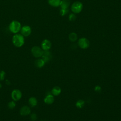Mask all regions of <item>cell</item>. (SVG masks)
Segmentation results:
<instances>
[{"label":"cell","instance_id":"obj_1","mask_svg":"<svg viewBox=\"0 0 121 121\" xmlns=\"http://www.w3.org/2000/svg\"><path fill=\"white\" fill-rule=\"evenodd\" d=\"M12 41L13 44L17 47H21L25 42L24 36L20 34H15L14 35Z\"/></svg>","mask_w":121,"mask_h":121},{"label":"cell","instance_id":"obj_2","mask_svg":"<svg viewBox=\"0 0 121 121\" xmlns=\"http://www.w3.org/2000/svg\"><path fill=\"white\" fill-rule=\"evenodd\" d=\"M21 28L20 23L17 20L12 21L9 25V29L13 33L16 34L18 33L21 30Z\"/></svg>","mask_w":121,"mask_h":121},{"label":"cell","instance_id":"obj_3","mask_svg":"<svg viewBox=\"0 0 121 121\" xmlns=\"http://www.w3.org/2000/svg\"><path fill=\"white\" fill-rule=\"evenodd\" d=\"M83 9V4L80 1L74 2L71 6V10L74 13H80Z\"/></svg>","mask_w":121,"mask_h":121},{"label":"cell","instance_id":"obj_4","mask_svg":"<svg viewBox=\"0 0 121 121\" xmlns=\"http://www.w3.org/2000/svg\"><path fill=\"white\" fill-rule=\"evenodd\" d=\"M31 52L34 57L36 58H39L42 56L43 53V50L42 48L35 46L32 47L31 49Z\"/></svg>","mask_w":121,"mask_h":121},{"label":"cell","instance_id":"obj_5","mask_svg":"<svg viewBox=\"0 0 121 121\" xmlns=\"http://www.w3.org/2000/svg\"><path fill=\"white\" fill-rule=\"evenodd\" d=\"M78 44L80 48L85 49H87L89 46L90 43L87 39L85 37H82L78 40Z\"/></svg>","mask_w":121,"mask_h":121},{"label":"cell","instance_id":"obj_6","mask_svg":"<svg viewBox=\"0 0 121 121\" xmlns=\"http://www.w3.org/2000/svg\"><path fill=\"white\" fill-rule=\"evenodd\" d=\"M22 97V93L18 89H14L11 93V97L14 101L19 100Z\"/></svg>","mask_w":121,"mask_h":121},{"label":"cell","instance_id":"obj_7","mask_svg":"<svg viewBox=\"0 0 121 121\" xmlns=\"http://www.w3.org/2000/svg\"><path fill=\"white\" fill-rule=\"evenodd\" d=\"M21 35L24 36H28L31 33V28L29 26H24L21 28Z\"/></svg>","mask_w":121,"mask_h":121},{"label":"cell","instance_id":"obj_8","mask_svg":"<svg viewBox=\"0 0 121 121\" xmlns=\"http://www.w3.org/2000/svg\"><path fill=\"white\" fill-rule=\"evenodd\" d=\"M52 46L51 42L47 39H45L41 43L42 49L43 51H48L50 49Z\"/></svg>","mask_w":121,"mask_h":121},{"label":"cell","instance_id":"obj_9","mask_svg":"<svg viewBox=\"0 0 121 121\" xmlns=\"http://www.w3.org/2000/svg\"><path fill=\"white\" fill-rule=\"evenodd\" d=\"M42 59L45 63L48 62L52 59V56L50 52L48 51H43V53L42 55Z\"/></svg>","mask_w":121,"mask_h":121},{"label":"cell","instance_id":"obj_10","mask_svg":"<svg viewBox=\"0 0 121 121\" xmlns=\"http://www.w3.org/2000/svg\"><path fill=\"white\" fill-rule=\"evenodd\" d=\"M31 112L30 108L29 106L25 105L22 107L20 110V113L21 115L26 116L30 114Z\"/></svg>","mask_w":121,"mask_h":121},{"label":"cell","instance_id":"obj_11","mask_svg":"<svg viewBox=\"0 0 121 121\" xmlns=\"http://www.w3.org/2000/svg\"><path fill=\"white\" fill-rule=\"evenodd\" d=\"M54 101V98L53 95L51 94H48L44 99V102L47 104H52Z\"/></svg>","mask_w":121,"mask_h":121},{"label":"cell","instance_id":"obj_12","mask_svg":"<svg viewBox=\"0 0 121 121\" xmlns=\"http://www.w3.org/2000/svg\"><path fill=\"white\" fill-rule=\"evenodd\" d=\"M61 92V88L58 86H54L52 90V94L53 96H58L59 95Z\"/></svg>","mask_w":121,"mask_h":121},{"label":"cell","instance_id":"obj_13","mask_svg":"<svg viewBox=\"0 0 121 121\" xmlns=\"http://www.w3.org/2000/svg\"><path fill=\"white\" fill-rule=\"evenodd\" d=\"M70 5L69 0H61L60 6L61 9H67Z\"/></svg>","mask_w":121,"mask_h":121},{"label":"cell","instance_id":"obj_14","mask_svg":"<svg viewBox=\"0 0 121 121\" xmlns=\"http://www.w3.org/2000/svg\"><path fill=\"white\" fill-rule=\"evenodd\" d=\"M61 0H48V3L52 6L54 7H59Z\"/></svg>","mask_w":121,"mask_h":121},{"label":"cell","instance_id":"obj_15","mask_svg":"<svg viewBox=\"0 0 121 121\" xmlns=\"http://www.w3.org/2000/svg\"><path fill=\"white\" fill-rule=\"evenodd\" d=\"M45 63V62L42 59H38L36 60L35 62V66L39 68L43 67Z\"/></svg>","mask_w":121,"mask_h":121},{"label":"cell","instance_id":"obj_16","mask_svg":"<svg viewBox=\"0 0 121 121\" xmlns=\"http://www.w3.org/2000/svg\"><path fill=\"white\" fill-rule=\"evenodd\" d=\"M28 103L31 106L35 107L37 104V100L35 97H31L29 99Z\"/></svg>","mask_w":121,"mask_h":121},{"label":"cell","instance_id":"obj_17","mask_svg":"<svg viewBox=\"0 0 121 121\" xmlns=\"http://www.w3.org/2000/svg\"><path fill=\"white\" fill-rule=\"evenodd\" d=\"M69 39L71 42H74L77 40L78 35H77V34L74 32L71 33L70 34H69Z\"/></svg>","mask_w":121,"mask_h":121},{"label":"cell","instance_id":"obj_18","mask_svg":"<svg viewBox=\"0 0 121 121\" xmlns=\"http://www.w3.org/2000/svg\"><path fill=\"white\" fill-rule=\"evenodd\" d=\"M85 105V101L83 100H79L76 103V106L78 108H82Z\"/></svg>","mask_w":121,"mask_h":121},{"label":"cell","instance_id":"obj_19","mask_svg":"<svg viewBox=\"0 0 121 121\" xmlns=\"http://www.w3.org/2000/svg\"><path fill=\"white\" fill-rule=\"evenodd\" d=\"M69 12V9H60V14L61 16H64L68 14Z\"/></svg>","mask_w":121,"mask_h":121},{"label":"cell","instance_id":"obj_20","mask_svg":"<svg viewBox=\"0 0 121 121\" xmlns=\"http://www.w3.org/2000/svg\"><path fill=\"white\" fill-rule=\"evenodd\" d=\"M69 20L70 21H73L76 20V16L73 13L70 14L69 16Z\"/></svg>","mask_w":121,"mask_h":121},{"label":"cell","instance_id":"obj_21","mask_svg":"<svg viewBox=\"0 0 121 121\" xmlns=\"http://www.w3.org/2000/svg\"><path fill=\"white\" fill-rule=\"evenodd\" d=\"M16 106V103L14 101H10L8 104V107L10 109H13Z\"/></svg>","mask_w":121,"mask_h":121},{"label":"cell","instance_id":"obj_22","mask_svg":"<svg viewBox=\"0 0 121 121\" xmlns=\"http://www.w3.org/2000/svg\"><path fill=\"white\" fill-rule=\"evenodd\" d=\"M5 76H6L5 72L3 70L0 71V80H4L5 78Z\"/></svg>","mask_w":121,"mask_h":121},{"label":"cell","instance_id":"obj_23","mask_svg":"<svg viewBox=\"0 0 121 121\" xmlns=\"http://www.w3.org/2000/svg\"><path fill=\"white\" fill-rule=\"evenodd\" d=\"M30 118L32 121H35L37 119V115L35 113H32L30 115Z\"/></svg>","mask_w":121,"mask_h":121},{"label":"cell","instance_id":"obj_24","mask_svg":"<svg viewBox=\"0 0 121 121\" xmlns=\"http://www.w3.org/2000/svg\"><path fill=\"white\" fill-rule=\"evenodd\" d=\"M94 90L95 92H99L101 91V87L100 86H96L95 87V88H94Z\"/></svg>","mask_w":121,"mask_h":121},{"label":"cell","instance_id":"obj_25","mask_svg":"<svg viewBox=\"0 0 121 121\" xmlns=\"http://www.w3.org/2000/svg\"><path fill=\"white\" fill-rule=\"evenodd\" d=\"M6 84L7 85H9L10 84V82L9 80H7L6 81Z\"/></svg>","mask_w":121,"mask_h":121},{"label":"cell","instance_id":"obj_26","mask_svg":"<svg viewBox=\"0 0 121 121\" xmlns=\"http://www.w3.org/2000/svg\"><path fill=\"white\" fill-rule=\"evenodd\" d=\"M1 87V85L0 84V88Z\"/></svg>","mask_w":121,"mask_h":121},{"label":"cell","instance_id":"obj_27","mask_svg":"<svg viewBox=\"0 0 121 121\" xmlns=\"http://www.w3.org/2000/svg\"></svg>","mask_w":121,"mask_h":121}]
</instances>
